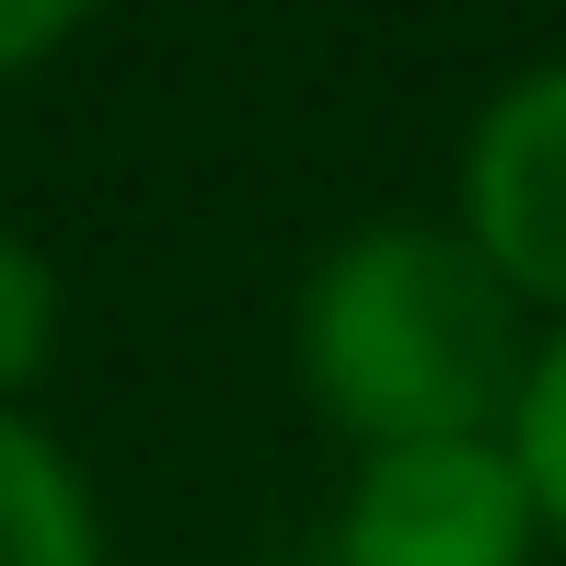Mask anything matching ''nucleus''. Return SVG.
<instances>
[{"label":"nucleus","mask_w":566,"mask_h":566,"mask_svg":"<svg viewBox=\"0 0 566 566\" xmlns=\"http://www.w3.org/2000/svg\"><path fill=\"white\" fill-rule=\"evenodd\" d=\"M497 440H509V462H521L544 532H566V324L521 358V394H509V428H497Z\"/></svg>","instance_id":"39448f33"},{"label":"nucleus","mask_w":566,"mask_h":566,"mask_svg":"<svg viewBox=\"0 0 566 566\" xmlns=\"http://www.w3.org/2000/svg\"><path fill=\"white\" fill-rule=\"evenodd\" d=\"M0 566H105V521H93L82 462L23 405H0Z\"/></svg>","instance_id":"20e7f679"},{"label":"nucleus","mask_w":566,"mask_h":566,"mask_svg":"<svg viewBox=\"0 0 566 566\" xmlns=\"http://www.w3.org/2000/svg\"><path fill=\"white\" fill-rule=\"evenodd\" d=\"M290 358L301 394L358 451H394V440H497L532 336L497 266L451 220H370L313 266Z\"/></svg>","instance_id":"f257e3e1"},{"label":"nucleus","mask_w":566,"mask_h":566,"mask_svg":"<svg viewBox=\"0 0 566 566\" xmlns=\"http://www.w3.org/2000/svg\"><path fill=\"white\" fill-rule=\"evenodd\" d=\"M59 358V266L23 231H0V405Z\"/></svg>","instance_id":"423d86ee"},{"label":"nucleus","mask_w":566,"mask_h":566,"mask_svg":"<svg viewBox=\"0 0 566 566\" xmlns=\"http://www.w3.org/2000/svg\"><path fill=\"white\" fill-rule=\"evenodd\" d=\"M93 0H0V82H23L35 59H59L70 35H82Z\"/></svg>","instance_id":"0eeeda50"},{"label":"nucleus","mask_w":566,"mask_h":566,"mask_svg":"<svg viewBox=\"0 0 566 566\" xmlns=\"http://www.w3.org/2000/svg\"><path fill=\"white\" fill-rule=\"evenodd\" d=\"M462 243L497 266L509 301H544L566 324V59L485 93L462 127Z\"/></svg>","instance_id":"7ed1b4c3"},{"label":"nucleus","mask_w":566,"mask_h":566,"mask_svg":"<svg viewBox=\"0 0 566 566\" xmlns=\"http://www.w3.org/2000/svg\"><path fill=\"white\" fill-rule=\"evenodd\" d=\"M532 509L509 440H394L358 451L336 509V566H532Z\"/></svg>","instance_id":"f03ea898"}]
</instances>
